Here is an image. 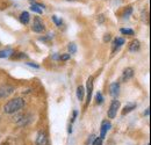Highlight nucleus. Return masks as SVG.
Wrapping results in <instances>:
<instances>
[{
    "mask_svg": "<svg viewBox=\"0 0 151 145\" xmlns=\"http://www.w3.org/2000/svg\"><path fill=\"white\" fill-rule=\"evenodd\" d=\"M26 102L22 98H15V99H12L9 100L5 106H4V111L6 114H14V113H18L19 110L24 107Z\"/></svg>",
    "mask_w": 151,
    "mask_h": 145,
    "instance_id": "f257e3e1",
    "label": "nucleus"
},
{
    "mask_svg": "<svg viewBox=\"0 0 151 145\" xmlns=\"http://www.w3.org/2000/svg\"><path fill=\"white\" fill-rule=\"evenodd\" d=\"M120 106H121V103H120L119 100H113V101H112V103H111V106H109V109H108V111H107L108 118H114V117L116 116L117 110L120 109Z\"/></svg>",
    "mask_w": 151,
    "mask_h": 145,
    "instance_id": "f03ea898",
    "label": "nucleus"
},
{
    "mask_svg": "<svg viewBox=\"0 0 151 145\" xmlns=\"http://www.w3.org/2000/svg\"><path fill=\"white\" fill-rule=\"evenodd\" d=\"M14 92V86L12 85H2L0 86V100L8 98Z\"/></svg>",
    "mask_w": 151,
    "mask_h": 145,
    "instance_id": "7ed1b4c3",
    "label": "nucleus"
},
{
    "mask_svg": "<svg viewBox=\"0 0 151 145\" xmlns=\"http://www.w3.org/2000/svg\"><path fill=\"white\" fill-rule=\"evenodd\" d=\"M32 29H33V32H35V33H43L44 29H45V27H44V23L42 22V20L36 17V18H34Z\"/></svg>",
    "mask_w": 151,
    "mask_h": 145,
    "instance_id": "20e7f679",
    "label": "nucleus"
},
{
    "mask_svg": "<svg viewBox=\"0 0 151 145\" xmlns=\"http://www.w3.org/2000/svg\"><path fill=\"white\" fill-rule=\"evenodd\" d=\"M112 127V124H111V122L109 121H102V123H101V129H100V138L101 139H104L105 137H106V134H107V131L111 129Z\"/></svg>",
    "mask_w": 151,
    "mask_h": 145,
    "instance_id": "39448f33",
    "label": "nucleus"
},
{
    "mask_svg": "<svg viewBox=\"0 0 151 145\" xmlns=\"http://www.w3.org/2000/svg\"><path fill=\"white\" fill-rule=\"evenodd\" d=\"M86 93H87V105L91 102L92 100V93H93V77H90L87 80V88H86Z\"/></svg>",
    "mask_w": 151,
    "mask_h": 145,
    "instance_id": "423d86ee",
    "label": "nucleus"
},
{
    "mask_svg": "<svg viewBox=\"0 0 151 145\" xmlns=\"http://www.w3.org/2000/svg\"><path fill=\"white\" fill-rule=\"evenodd\" d=\"M124 44V38L122 37H116L113 41V44H112V54H115L122 45Z\"/></svg>",
    "mask_w": 151,
    "mask_h": 145,
    "instance_id": "0eeeda50",
    "label": "nucleus"
},
{
    "mask_svg": "<svg viewBox=\"0 0 151 145\" xmlns=\"http://www.w3.org/2000/svg\"><path fill=\"white\" fill-rule=\"evenodd\" d=\"M49 144V141H48V137H47V134L41 131L38 132L37 138H36V145H48Z\"/></svg>",
    "mask_w": 151,
    "mask_h": 145,
    "instance_id": "6e6552de",
    "label": "nucleus"
},
{
    "mask_svg": "<svg viewBox=\"0 0 151 145\" xmlns=\"http://www.w3.org/2000/svg\"><path fill=\"white\" fill-rule=\"evenodd\" d=\"M109 93L113 98H116L120 93V84L119 83H112L109 85Z\"/></svg>",
    "mask_w": 151,
    "mask_h": 145,
    "instance_id": "1a4fd4ad",
    "label": "nucleus"
},
{
    "mask_svg": "<svg viewBox=\"0 0 151 145\" xmlns=\"http://www.w3.org/2000/svg\"><path fill=\"white\" fill-rule=\"evenodd\" d=\"M134 77V69L132 67H127L123 73H122V80L123 81H128Z\"/></svg>",
    "mask_w": 151,
    "mask_h": 145,
    "instance_id": "9d476101",
    "label": "nucleus"
},
{
    "mask_svg": "<svg viewBox=\"0 0 151 145\" xmlns=\"http://www.w3.org/2000/svg\"><path fill=\"white\" fill-rule=\"evenodd\" d=\"M139 48H141V43L138 39H134L129 44V51L130 52H137L139 50Z\"/></svg>",
    "mask_w": 151,
    "mask_h": 145,
    "instance_id": "9b49d317",
    "label": "nucleus"
},
{
    "mask_svg": "<svg viewBox=\"0 0 151 145\" xmlns=\"http://www.w3.org/2000/svg\"><path fill=\"white\" fill-rule=\"evenodd\" d=\"M19 20L22 24H28V23H29V20H30L29 13H28V12H22V13L20 14Z\"/></svg>",
    "mask_w": 151,
    "mask_h": 145,
    "instance_id": "f8f14e48",
    "label": "nucleus"
},
{
    "mask_svg": "<svg viewBox=\"0 0 151 145\" xmlns=\"http://www.w3.org/2000/svg\"><path fill=\"white\" fill-rule=\"evenodd\" d=\"M14 54V50L11 49V48H7V49H4V50H0V58H8L11 56H13Z\"/></svg>",
    "mask_w": 151,
    "mask_h": 145,
    "instance_id": "ddd939ff",
    "label": "nucleus"
},
{
    "mask_svg": "<svg viewBox=\"0 0 151 145\" xmlns=\"http://www.w3.org/2000/svg\"><path fill=\"white\" fill-rule=\"evenodd\" d=\"M84 96H85V88H84V86L80 85L77 88V98H78L79 101H83L84 100Z\"/></svg>",
    "mask_w": 151,
    "mask_h": 145,
    "instance_id": "4468645a",
    "label": "nucleus"
},
{
    "mask_svg": "<svg viewBox=\"0 0 151 145\" xmlns=\"http://www.w3.org/2000/svg\"><path fill=\"white\" fill-rule=\"evenodd\" d=\"M136 108V105L135 103H132V105H128V106H126L124 109L122 110V115H126V114H128V113H130L134 109Z\"/></svg>",
    "mask_w": 151,
    "mask_h": 145,
    "instance_id": "2eb2a0df",
    "label": "nucleus"
},
{
    "mask_svg": "<svg viewBox=\"0 0 151 145\" xmlns=\"http://www.w3.org/2000/svg\"><path fill=\"white\" fill-rule=\"evenodd\" d=\"M120 32H121L122 34H124V35H130V36L135 34L134 30H132V29H129V28H121Z\"/></svg>",
    "mask_w": 151,
    "mask_h": 145,
    "instance_id": "dca6fc26",
    "label": "nucleus"
},
{
    "mask_svg": "<svg viewBox=\"0 0 151 145\" xmlns=\"http://www.w3.org/2000/svg\"><path fill=\"white\" fill-rule=\"evenodd\" d=\"M68 50H69V54H76L77 52V45H76V43H70L69 47H68Z\"/></svg>",
    "mask_w": 151,
    "mask_h": 145,
    "instance_id": "f3484780",
    "label": "nucleus"
},
{
    "mask_svg": "<svg viewBox=\"0 0 151 145\" xmlns=\"http://www.w3.org/2000/svg\"><path fill=\"white\" fill-rule=\"evenodd\" d=\"M95 100H96V103H98V105H101V103L104 102V96H102V94H101L100 92L96 93V95H95Z\"/></svg>",
    "mask_w": 151,
    "mask_h": 145,
    "instance_id": "a211bd4d",
    "label": "nucleus"
},
{
    "mask_svg": "<svg viewBox=\"0 0 151 145\" xmlns=\"http://www.w3.org/2000/svg\"><path fill=\"white\" fill-rule=\"evenodd\" d=\"M52 21H54V23L56 24L57 27H60V26L63 24V21L58 18L57 15H52Z\"/></svg>",
    "mask_w": 151,
    "mask_h": 145,
    "instance_id": "6ab92c4d",
    "label": "nucleus"
},
{
    "mask_svg": "<svg viewBox=\"0 0 151 145\" xmlns=\"http://www.w3.org/2000/svg\"><path fill=\"white\" fill-rule=\"evenodd\" d=\"M132 7H127L126 11H124V13H123V18H129L132 15Z\"/></svg>",
    "mask_w": 151,
    "mask_h": 145,
    "instance_id": "aec40b11",
    "label": "nucleus"
},
{
    "mask_svg": "<svg viewBox=\"0 0 151 145\" xmlns=\"http://www.w3.org/2000/svg\"><path fill=\"white\" fill-rule=\"evenodd\" d=\"M102 142H104V139H101L100 137H96V138H94L92 145H102Z\"/></svg>",
    "mask_w": 151,
    "mask_h": 145,
    "instance_id": "412c9836",
    "label": "nucleus"
},
{
    "mask_svg": "<svg viewBox=\"0 0 151 145\" xmlns=\"http://www.w3.org/2000/svg\"><path fill=\"white\" fill-rule=\"evenodd\" d=\"M59 59H60V60H63V62H65V60H69V59H70V54L60 55V56H59Z\"/></svg>",
    "mask_w": 151,
    "mask_h": 145,
    "instance_id": "4be33fe9",
    "label": "nucleus"
},
{
    "mask_svg": "<svg viewBox=\"0 0 151 145\" xmlns=\"http://www.w3.org/2000/svg\"><path fill=\"white\" fill-rule=\"evenodd\" d=\"M94 138H95V136L94 135H92V136H90L88 137V139H87V142H86V144L87 145H92V143H93V141H94Z\"/></svg>",
    "mask_w": 151,
    "mask_h": 145,
    "instance_id": "5701e85b",
    "label": "nucleus"
},
{
    "mask_svg": "<svg viewBox=\"0 0 151 145\" xmlns=\"http://www.w3.org/2000/svg\"><path fill=\"white\" fill-rule=\"evenodd\" d=\"M111 41V34H106L104 37V42H109Z\"/></svg>",
    "mask_w": 151,
    "mask_h": 145,
    "instance_id": "b1692460",
    "label": "nucleus"
},
{
    "mask_svg": "<svg viewBox=\"0 0 151 145\" xmlns=\"http://www.w3.org/2000/svg\"><path fill=\"white\" fill-rule=\"evenodd\" d=\"M27 65H29V66H32V67H35V69H40V66H38L37 64H33V63H27Z\"/></svg>",
    "mask_w": 151,
    "mask_h": 145,
    "instance_id": "393cba45",
    "label": "nucleus"
},
{
    "mask_svg": "<svg viewBox=\"0 0 151 145\" xmlns=\"http://www.w3.org/2000/svg\"><path fill=\"white\" fill-rule=\"evenodd\" d=\"M77 115H78V111L77 110H73V116H72V122L76 120V117H77Z\"/></svg>",
    "mask_w": 151,
    "mask_h": 145,
    "instance_id": "a878e982",
    "label": "nucleus"
},
{
    "mask_svg": "<svg viewBox=\"0 0 151 145\" xmlns=\"http://www.w3.org/2000/svg\"><path fill=\"white\" fill-rule=\"evenodd\" d=\"M144 115H145V116H148V115H149V108L144 111Z\"/></svg>",
    "mask_w": 151,
    "mask_h": 145,
    "instance_id": "bb28decb",
    "label": "nucleus"
},
{
    "mask_svg": "<svg viewBox=\"0 0 151 145\" xmlns=\"http://www.w3.org/2000/svg\"><path fill=\"white\" fill-rule=\"evenodd\" d=\"M52 58H54V59H59V56H58V55H54Z\"/></svg>",
    "mask_w": 151,
    "mask_h": 145,
    "instance_id": "cd10ccee",
    "label": "nucleus"
},
{
    "mask_svg": "<svg viewBox=\"0 0 151 145\" xmlns=\"http://www.w3.org/2000/svg\"><path fill=\"white\" fill-rule=\"evenodd\" d=\"M0 45H1V44H0Z\"/></svg>",
    "mask_w": 151,
    "mask_h": 145,
    "instance_id": "c85d7f7f",
    "label": "nucleus"
}]
</instances>
